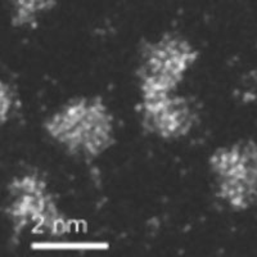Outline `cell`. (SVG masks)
<instances>
[{
    "instance_id": "1",
    "label": "cell",
    "mask_w": 257,
    "mask_h": 257,
    "mask_svg": "<svg viewBox=\"0 0 257 257\" xmlns=\"http://www.w3.org/2000/svg\"><path fill=\"white\" fill-rule=\"evenodd\" d=\"M112 121L100 98H80L63 105L45 127L71 153L96 157L114 143Z\"/></svg>"
},
{
    "instance_id": "2",
    "label": "cell",
    "mask_w": 257,
    "mask_h": 257,
    "mask_svg": "<svg viewBox=\"0 0 257 257\" xmlns=\"http://www.w3.org/2000/svg\"><path fill=\"white\" fill-rule=\"evenodd\" d=\"M196 59V50L180 36L167 34L157 43H146L138 70L143 98L173 93Z\"/></svg>"
},
{
    "instance_id": "3",
    "label": "cell",
    "mask_w": 257,
    "mask_h": 257,
    "mask_svg": "<svg viewBox=\"0 0 257 257\" xmlns=\"http://www.w3.org/2000/svg\"><path fill=\"white\" fill-rule=\"evenodd\" d=\"M210 165L216 176L217 196L238 210L249 207L256 201L257 146L253 142L217 149Z\"/></svg>"
},
{
    "instance_id": "4",
    "label": "cell",
    "mask_w": 257,
    "mask_h": 257,
    "mask_svg": "<svg viewBox=\"0 0 257 257\" xmlns=\"http://www.w3.org/2000/svg\"><path fill=\"white\" fill-rule=\"evenodd\" d=\"M143 126L165 139L187 135L196 121V111L183 96L158 95L143 99Z\"/></svg>"
},
{
    "instance_id": "5",
    "label": "cell",
    "mask_w": 257,
    "mask_h": 257,
    "mask_svg": "<svg viewBox=\"0 0 257 257\" xmlns=\"http://www.w3.org/2000/svg\"><path fill=\"white\" fill-rule=\"evenodd\" d=\"M17 13L13 20L15 25H24V24H31V21L36 17L38 12L40 11H45V9L53 8L56 6V2H17Z\"/></svg>"
}]
</instances>
